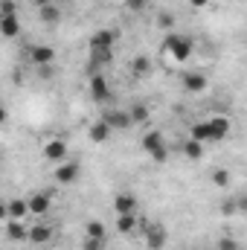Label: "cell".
I'll return each instance as SVG.
<instances>
[{"instance_id":"obj_1","label":"cell","mask_w":247,"mask_h":250,"mask_svg":"<svg viewBox=\"0 0 247 250\" xmlns=\"http://www.w3.org/2000/svg\"><path fill=\"white\" fill-rule=\"evenodd\" d=\"M163 53L172 59V62H186L192 56V41L181 35V32H169L166 41H163Z\"/></svg>"},{"instance_id":"obj_2","label":"cell","mask_w":247,"mask_h":250,"mask_svg":"<svg viewBox=\"0 0 247 250\" xmlns=\"http://www.w3.org/2000/svg\"><path fill=\"white\" fill-rule=\"evenodd\" d=\"M143 151H145L154 163H166V157H169L166 137H163L160 131H145V134H143Z\"/></svg>"},{"instance_id":"obj_3","label":"cell","mask_w":247,"mask_h":250,"mask_svg":"<svg viewBox=\"0 0 247 250\" xmlns=\"http://www.w3.org/2000/svg\"><path fill=\"white\" fill-rule=\"evenodd\" d=\"M87 90H90V99H93V102H99V105L111 102V84H108V79H105L102 73H93V76H90Z\"/></svg>"},{"instance_id":"obj_4","label":"cell","mask_w":247,"mask_h":250,"mask_svg":"<svg viewBox=\"0 0 247 250\" xmlns=\"http://www.w3.org/2000/svg\"><path fill=\"white\" fill-rule=\"evenodd\" d=\"M102 123L108 125L111 131H125V128H131V117H128V111H120V108H108V111L102 114Z\"/></svg>"},{"instance_id":"obj_5","label":"cell","mask_w":247,"mask_h":250,"mask_svg":"<svg viewBox=\"0 0 247 250\" xmlns=\"http://www.w3.org/2000/svg\"><path fill=\"white\" fill-rule=\"evenodd\" d=\"M166 242H169V233H166L163 224H148L145 227V245H148V250H163Z\"/></svg>"},{"instance_id":"obj_6","label":"cell","mask_w":247,"mask_h":250,"mask_svg":"<svg viewBox=\"0 0 247 250\" xmlns=\"http://www.w3.org/2000/svg\"><path fill=\"white\" fill-rule=\"evenodd\" d=\"M26 209H29V215H47L50 212V192H32L29 198H26Z\"/></svg>"},{"instance_id":"obj_7","label":"cell","mask_w":247,"mask_h":250,"mask_svg":"<svg viewBox=\"0 0 247 250\" xmlns=\"http://www.w3.org/2000/svg\"><path fill=\"white\" fill-rule=\"evenodd\" d=\"M117 29H96L90 35V50H114Z\"/></svg>"},{"instance_id":"obj_8","label":"cell","mask_w":247,"mask_h":250,"mask_svg":"<svg viewBox=\"0 0 247 250\" xmlns=\"http://www.w3.org/2000/svg\"><path fill=\"white\" fill-rule=\"evenodd\" d=\"M114 212H117V215L137 212V195H131V192H117V198H114Z\"/></svg>"},{"instance_id":"obj_9","label":"cell","mask_w":247,"mask_h":250,"mask_svg":"<svg viewBox=\"0 0 247 250\" xmlns=\"http://www.w3.org/2000/svg\"><path fill=\"white\" fill-rule=\"evenodd\" d=\"M29 59H32L35 67H47V64L56 62V50H53V47H47V44H38V47H32Z\"/></svg>"},{"instance_id":"obj_10","label":"cell","mask_w":247,"mask_h":250,"mask_svg":"<svg viewBox=\"0 0 247 250\" xmlns=\"http://www.w3.org/2000/svg\"><path fill=\"white\" fill-rule=\"evenodd\" d=\"M76 178H79V163L62 160V163L56 166V181H59V184H73Z\"/></svg>"},{"instance_id":"obj_11","label":"cell","mask_w":247,"mask_h":250,"mask_svg":"<svg viewBox=\"0 0 247 250\" xmlns=\"http://www.w3.org/2000/svg\"><path fill=\"white\" fill-rule=\"evenodd\" d=\"M44 157H47V160H53V163H62L64 157H67V143L59 140V137H56V140H50V143L44 146Z\"/></svg>"},{"instance_id":"obj_12","label":"cell","mask_w":247,"mask_h":250,"mask_svg":"<svg viewBox=\"0 0 247 250\" xmlns=\"http://www.w3.org/2000/svg\"><path fill=\"white\" fill-rule=\"evenodd\" d=\"M50 239H53V227H47V224H35L26 230V242H32V245H47Z\"/></svg>"},{"instance_id":"obj_13","label":"cell","mask_w":247,"mask_h":250,"mask_svg":"<svg viewBox=\"0 0 247 250\" xmlns=\"http://www.w3.org/2000/svg\"><path fill=\"white\" fill-rule=\"evenodd\" d=\"M206 125H209L212 143H218V140H224V137L230 134V120H227V117H212V120H206Z\"/></svg>"},{"instance_id":"obj_14","label":"cell","mask_w":247,"mask_h":250,"mask_svg":"<svg viewBox=\"0 0 247 250\" xmlns=\"http://www.w3.org/2000/svg\"><path fill=\"white\" fill-rule=\"evenodd\" d=\"M111 134H114V131H111L108 125L102 123V120H96V123L90 125V128H87V137H90V143H96V146L108 143V140H111Z\"/></svg>"},{"instance_id":"obj_15","label":"cell","mask_w":247,"mask_h":250,"mask_svg":"<svg viewBox=\"0 0 247 250\" xmlns=\"http://www.w3.org/2000/svg\"><path fill=\"white\" fill-rule=\"evenodd\" d=\"M6 215H9V221H23V218L29 215V209H26V201H21V198H12V201H6Z\"/></svg>"},{"instance_id":"obj_16","label":"cell","mask_w":247,"mask_h":250,"mask_svg":"<svg viewBox=\"0 0 247 250\" xmlns=\"http://www.w3.org/2000/svg\"><path fill=\"white\" fill-rule=\"evenodd\" d=\"M0 35H3V38L21 35V21H18V15H0Z\"/></svg>"},{"instance_id":"obj_17","label":"cell","mask_w":247,"mask_h":250,"mask_svg":"<svg viewBox=\"0 0 247 250\" xmlns=\"http://www.w3.org/2000/svg\"><path fill=\"white\" fill-rule=\"evenodd\" d=\"M184 87L189 90V93H201V90H206V76H204L201 70L186 73V76H184Z\"/></svg>"},{"instance_id":"obj_18","label":"cell","mask_w":247,"mask_h":250,"mask_svg":"<svg viewBox=\"0 0 247 250\" xmlns=\"http://www.w3.org/2000/svg\"><path fill=\"white\" fill-rule=\"evenodd\" d=\"M128 70H131L134 79H143V76L151 73V59H148V56H134L131 64H128Z\"/></svg>"},{"instance_id":"obj_19","label":"cell","mask_w":247,"mask_h":250,"mask_svg":"<svg viewBox=\"0 0 247 250\" xmlns=\"http://www.w3.org/2000/svg\"><path fill=\"white\" fill-rule=\"evenodd\" d=\"M38 18H41L44 23H50V26H53V23H59V21H62V9H59L56 3H47V6H41V9H38Z\"/></svg>"},{"instance_id":"obj_20","label":"cell","mask_w":247,"mask_h":250,"mask_svg":"<svg viewBox=\"0 0 247 250\" xmlns=\"http://www.w3.org/2000/svg\"><path fill=\"white\" fill-rule=\"evenodd\" d=\"M84 239H108L105 224H102L99 218H90V221L84 224Z\"/></svg>"},{"instance_id":"obj_21","label":"cell","mask_w":247,"mask_h":250,"mask_svg":"<svg viewBox=\"0 0 247 250\" xmlns=\"http://www.w3.org/2000/svg\"><path fill=\"white\" fill-rule=\"evenodd\" d=\"M192 140H198L201 146H206V143H212V134H209V125H206V120L204 123H195L192 125V134H189Z\"/></svg>"},{"instance_id":"obj_22","label":"cell","mask_w":247,"mask_h":250,"mask_svg":"<svg viewBox=\"0 0 247 250\" xmlns=\"http://www.w3.org/2000/svg\"><path fill=\"white\" fill-rule=\"evenodd\" d=\"M134 227H137V212H128V215H117V233H134Z\"/></svg>"},{"instance_id":"obj_23","label":"cell","mask_w":247,"mask_h":250,"mask_svg":"<svg viewBox=\"0 0 247 250\" xmlns=\"http://www.w3.org/2000/svg\"><path fill=\"white\" fill-rule=\"evenodd\" d=\"M128 117H131V125H145L151 114H148V108H145V105H131Z\"/></svg>"},{"instance_id":"obj_24","label":"cell","mask_w":247,"mask_h":250,"mask_svg":"<svg viewBox=\"0 0 247 250\" xmlns=\"http://www.w3.org/2000/svg\"><path fill=\"white\" fill-rule=\"evenodd\" d=\"M6 236H9L12 242H26V227H23L21 221H9V224H6Z\"/></svg>"},{"instance_id":"obj_25","label":"cell","mask_w":247,"mask_h":250,"mask_svg":"<svg viewBox=\"0 0 247 250\" xmlns=\"http://www.w3.org/2000/svg\"><path fill=\"white\" fill-rule=\"evenodd\" d=\"M114 62V50H90V64L93 67H105Z\"/></svg>"},{"instance_id":"obj_26","label":"cell","mask_w":247,"mask_h":250,"mask_svg":"<svg viewBox=\"0 0 247 250\" xmlns=\"http://www.w3.org/2000/svg\"><path fill=\"white\" fill-rule=\"evenodd\" d=\"M184 154L189 157V160H201V157H204V146H201L198 140H192V137H189V140L184 143Z\"/></svg>"},{"instance_id":"obj_27","label":"cell","mask_w":247,"mask_h":250,"mask_svg":"<svg viewBox=\"0 0 247 250\" xmlns=\"http://www.w3.org/2000/svg\"><path fill=\"white\" fill-rule=\"evenodd\" d=\"M157 26L166 29V32H172V29H175V15H172V12H160V15H157Z\"/></svg>"},{"instance_id":"obj_28","label":"cell","mask_w":247,"mask_h":250,"mask_svg":"<svg viewBox=\"0 0 247 250\" xmlns=\"http://www.w3.org/2000/svg\"><path fill=\"white\" fill-rule=\"evenodd\" d=\"M82 250H108V239H84Z\"/></svg>"},{"instance_id":"obj_29","label":"cell","mask_w":247,"mask_h":250,"mask_svg":"<svg viewBox=\"0 0 247 250\" xmlns=\"http://www.w3.org/2000/svg\"><path fill=\"white\" fill-rule=\"evenodd\" d=\"M212 184H215V187H230V172L215 169V172H212Z\"/></svg>"},{"instance_id":"obj_30","label":"cell","mask_w":247,"mask_h":250,"mask_svg":"<svg viewBox=\"0 0 247 250\" xmlns=\"http://www.w3.org/2000/svg\"><path fill=\"white\" fill-rule=\"evenodd\" d=\"M0 15H18V3L15 0H0Z\"/></svg>"},{"instance_id":"obj_31","label":"cell","mask_w":247,"mask_h":250,"mask_svg":"<svg viewBox=\"0 0 247 250\" xmlns=\"http://www.w3.org/2000/svg\"><path fill=\"white\" fill-rule=\"evenodd\" d=\"M218 250H239V242L230 239V236H224V239L218 242Z\"/></svg>"},{"instance_id":"obj_32","label":"cell","mask_w":247,"mask_h":250,"mask_svg":"<svg viewBox=\"0 0 247 250\" xmlns=\"http://www.w3.org/2000/svg\"><path fill=\"white\" fill-rule=\"evenodd\" d=\"M125 6H128L131 12H143V9H145V0H125Z\"/></svg>"},{"instance_id":"obj_33","label":"cell","mask_w":247,"mask_h":250,"mask_svg":"<svg viewBox=\"0 0 247 250\" xmlns=\"http://www.w3.org/2000/svg\"><path fill=\"white\" fill-rule=\"evenodd\" d=\"M221 212H227V215H233V212H236V207H233V204L227 201V204H221Z\"/></svg>"},{"instance_id":"obj_34","label":"cell","mask_w":247,"mask_h":250,"mask_svg":"<svg viewBox=\"0 0 247 250\" xmlns=\"http://www.w3.org/2000/svg\"><path fill=\"white\" fill-rule=\"evenodd\" d=\"M206 3H209V0H189V6H192V9H204Z\"/></svg>"},{"instance_id":"obj_35","label":"cell","mask_w":247,"mask_h":250,"mask_svg":"<svg viewBox=\"0 0 247 250\" xmlns=\"http://www.w3.org/2000/svg\"><path fill=\"white\" fill-rule=\"evenodd\" d=\"M0 221H9V215H6V204H0Z\"/></svg>"},{"instance_id":"obj_36","label":"cell","mask_w":247,"mask_h":250,"mask_svg":"<svg viewBox=\"0 0 247 250\" xmlns=\"http://www.w3.org/2000/svg\"><path fill=\"white\" fill-rule=\"evenodd\" d=\"M6 117H9V114H6V108L0 105V125H6Z\"/></svg>"},{"instance_id":"obj_37","label":"cell","mask_w":247,"mask_h":250,"mask_svg":"<svg viewBox=\"0 0 247 250\" xmlns=\"http://www.w3.org/2000/svg\"><path fill=\"white\" fill-rule=\"evenodd\" d=\"M32 3H35V6L41 9V6H47V3H53V0H32Z\"/></svg>"},{"instance_id":"obj_38","label":"cell","mask_w":247,"mask_h":250,"mask_svg":"<svg viewBox=\"0 0 247 250\" xmlns=\"http://www.w3.org/2000/svg\"><path fill=\"white\" fill-rule=\"evenodd\" d=\"M0 163H3V151H0Z\"/></svg>"}]
</instances>
